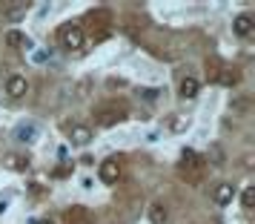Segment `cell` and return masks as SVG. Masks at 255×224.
<instances>
[{"instance_id": "cell-1", "label": "cell", "mask_w": 255, "mask_h": 224, "mask_svg": "<svg viewBox=\"0 0 255 224\" xmlns=\"http://www.w3.org/2000/svg\"><path fill=\"white\" fill-rule=\"evenodd\" d=\"M83 43H86V35L78 23H66L60 29V46L63 49H83Z\"/></svg>"}, {"instance_id": "cell-2", "label": "cell", "mask_w": 255, "mask_h": 224, "mask_svg": "<svg viewBox=\"0 0 255 224\" xmlns=\"http://www.w3.org/2000/svg\"><path fill=\"white\" fill-rule=\"evenodd\" d=\"M124 118H127V109L124 106H98V112H95V121L101 127H115Z\"/></svg>"}, {"instance_id": "cell-3", "label": "cell", "mask_w": 255, "mask_h": 224, "mask_svg": "<svg viewBox=\"0 0 255 224\" xmlns=\"http://www.w3.org/2000/svg\"><path fill=\"white\" fill-rule=\"evenodd\" d=\"M98 176H101L104 184H115L118 178H121V164H118L115 158H106L104 164H101V170H98Z\"/></svg>"}, {"instance_id": "cell-4", "label": "cell", "mask_w": 255, "mask_h": 224, "mask_svg": "<svg viewBox=\"0 0 255 224\" xmlns=\"http://www.w3.org/2000/svg\"><path fill=\"white\" fill-rule=\"evenodd\" d=\"M63 224H92V216H89L86 207L75 204V207H69V210L63 213Z\"/></svg>"}, {"instance_id": "cell-5", "label": "cell", "mask_w": 255, "mask_h": 224, "mask_svg": "<svg viewBox=\"0 0 255 224\" xmlns=\"http://www.w3.org/2000/svg\"><path fill=\"white\" fill-rule=\"evenodd\" d=\"M37 138V124L35 121H23L17 130H14V141H20V144H32Z\"/></svg>"}, {"instance_id": "cell-6", "label": "cell", "mask_w": 255, "mask_h": 224, "mask_svg": "<svg viewBox=\"0 0 255 224\" xmlns=\"http://www.w3.org/2000/svg\"><path fill=\"white\" fill-rule=\"evenodd\" d=\"M26 89H29V81H26L23 75H9V81H6V95L20 98V95H26Z\"/></svg>"}, {"instance_id": "cell-7", "label": "cell", "mask_w": 255, "mask_h": 224, "mask_svg": "<svg viewBox=\"0 0 255 224\" xmlns=\"http://www.w3.org/2000/svg\"><path fill=\"white\" fill-rule=\"evenodd\" d=\"M69 138H72V144L86 147V144L92 141V130H89V127H83V124H75V127H69Z\"/></svg>"}, {"instance_id": "cell-8", "label": "cell", "mask_w": 255, "mask_h": 224, "mask_svg": "<svg viewBox=\"0 0 255 224\" xmlns=\"http://www.w3.org/2000/svg\"><path fill=\"white\" fill-rule=\"evenodd\" d=\"M232 29H235L238 37H250L253 35V17H250V14H238V17L232 20Z\"/></svg>"}, {"instance_id": "cell-9", "label": "cell", "mask_w": 255, "mask_h": 224, "mask_svg": "<svg viewBox=\"0 0 255 224\" xmlns=\"http://www.w3.org/2000/svg\"><path fill=\"white\" fill-rule=\"evenodd\" d=\"M198 89H201V83H198V78H192V75H186L184 81H181V98H184V101L198 98Z\"/></svg>"}, {"instance_id": "cell-10", "label": "cell", "mask_w": 255, "mask_h": 224, "mask_svg": "<svg viewBox=\"0 0 255 224\" xmlns=\"http://www.w3.org/2000/svg\"><path fill=\"white\" fill-rule=\"evenodd\" d=\"M212 199H215V204H232L235 187H232V184H218V187L212 190Z\"/></svg>"}, {"instance_id": "cell-11", "label": "cell", "mask_w": 255, "mask_h": 224, "mask_svg": "<svg viewBox=\"0 0 255 224\" xmlns=\"http://www.w3.org/2000/svg\"><path fill=\"white\" fill-rule=\"evenodd\" d=\"M149 222L152 224H169V210H166V204L161 201H155L149 207Z\"/></svg>"}, {"instance_id": "cell-12", "label": "cell", "mask_w": 255, "mask_h": 224, "mask_svg": "<svg viewBox=\"0 0 255 224\" xmlns=\"http://www.w3.org/2000/svg\"><path fill=\"white\" fill-rule=\"evenodd\" d=\"M181 167H184V170H201V167H204V158H201L195 150H184V153H181Z\"/></svg>"}, {"instance_id": "cell-13", "label": "cell", "mask_w": 255, "mask_h": 224, "mask_svg": "<svg viewBox=\"0 0 255 224\" xmlns=\"http://www.w3.org/2000/svg\"><path fill=\"white\" fill-rule=\"evenodd\" d=\"M3 40H6V46H26V49L32 46V40H29L26 35H20V32H14V29H12V32H6Z\"/></svg>"}, {"instance_id": "cell-14", "label": "cell", "mask_w": 255, "mask_h": 224, "mask_svg": "<svg viewBox=\"0 0 255 224\" xmlns=\"http://www.w3.org/2000/svg\"><path fill=\"white\" fill-rule=\"evenodd\" d=\"M26 14V3H17V6H9V9H6V12H3V17H6V20H20V17H23Z\"/></svg>"}, {"instance_id": "cell-15", "label": "cell", "mask_w": 255, "mask_h": 224, "mask_svg": "<svg viewBox=\"0 0 255 224\" xmlns=\"http://www.w3.org/2000/svg\"><path fill=\"white\" fill-rule=\"evenodd\" d=\"M221 83H227V86H232V83L241 81V75H238V69H221Z\"/></svg>"}, {"instance_id": "cell-16", "label": "cell", "mask_w": 255, "mask_h": 224, "mask_svg": "<svg viewBox=\"0 0 255 224\" xmlns=\"http://www.w3.org/2000/svg\"><path fill=\"white\" fill-rule=\"evenodd\" d=\"M89 20H92V23H109V20H112V14L106 12V9H98V12L89 14Z\"/></svg>"}, {"instance_id": "cell-17", "label": "cell", "mask_w": 255, "mask_h": 224, "mask_svg": "<svg viewBox=\"0 0 255 224\" xmlns=\"http://www.w3.org/2000/svg\"><path fill=\"white\" fill-rule=\"evenodd\" d=\"M241 201H244V207H247V210H253V204H255V190L247 187V190H244V196H241Z\"/></svg>"}, {"instance_id": "cell-18", "label": "cell", "mask_w": 255, "mask_h": 224, "mask_svg": "<svg viewBox=\"0 0 255 224\" xmlns=\"http://www.w3.org/2000/svg\"><path fill=\"white\" fill-rule=\"evenodd\" d=\"M9 167H12V170H26V167H29V161H26V158H20V155H9Z\"/></svg>"}, {"instance_id": "cell-19", "label": "cell", "mask_w": 255, "mask_h": 224, "mask_svg": "<svg viewBox=\"0 0 255 224\" xmlns=\"http://www.w3.org/2000/svg\"><path fill=\"white\" fill-rule=\"evenodd\" d=\"M212 161H215V167L224 164V153H221V147H212Z\"/></svg>"}, {"instance_id": "cell-20", "label": "cell", "mask_w": 255, "mask_h": 224, "mask_svg": "<svg viewBox=\"0 0 255 224\" xmlns=\"http://www.w3.org/2000/svg\"><path fill=\"white\" fill-rule=\"evenodd\" d=\"M143 98H146V101H155V98H158V89H143Z\"/></svg>"}, {"instance_id": "cell-21", "label": "cell", "mask_w": 255, "mask_h": 224, "mask_svg": "<svg viewBox=\"0 0 255 224\" xmlns=\"http://www.w3.org/2000/svg\"><path fill=\"white\" fill-rule=\"evenodd\" d=\"M184 127H186V121H181V118H178V121H172V130H175V132H181Z\"/></svg>"}, {"instance_id": "cell-22", "label": "cell", "mask_w": 255, "mask_h": 224, "mask_svg": "<svg viewBox=\"0 0 255 224\" xmlns=\"http://www.w3.org/2000/svg\"><path fill=\"white\" fill-rule=\"evenodd\" d=\"M32 224H55L52 219H40V222H32Z\"/></svg>"}]
</instances>
